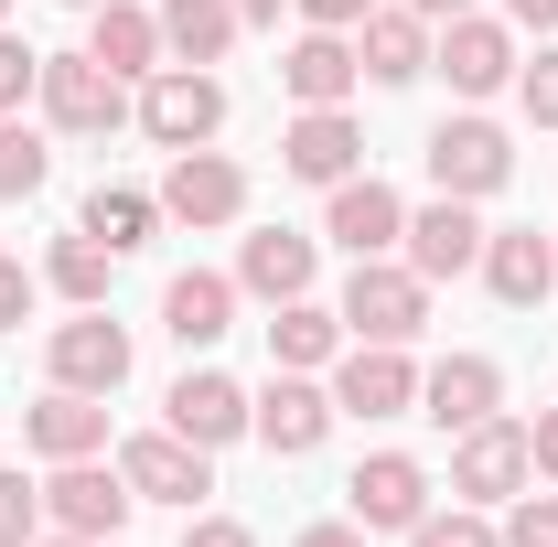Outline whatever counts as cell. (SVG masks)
I'll return each mask as SVG.
<instances>
[{"instance_id":"6da1fadb","label":"cell","mask_w":558,"mask_h":547,"mask_svg":"<svg viewBox=\"0 0 558 547\" xmlns=\"http://www.w3.org/2000/svg\"><path fill=\"white\" fill-rule=\"evenodd\" d=\"M130 119L161 139V150H215V130H226V75H215V65H161V75H140Z\"/></svg>"},{"instance_id":"7a4b0ae2","label":"cell","mask_w":558,"mask_h":547,"mask_svg":"<svg viewBox=\"0 0 558 547\" xmlns=\"http://www.w3.org/2000/svg\"><path fill=\"white\" fill-rule=\"evenodd\" d=\"M344 333L354 343H418L429 333V279L409 269V258H354V279H344Z\"/></svg>"},{"instance_id":"3957f363","label":"cell","mask_w":558,"mask_h":547,"mask_svg":"<svg viewBox=\"0 0 558 547\" xmlns=\"http://www.w3.org/2000/svg\"><path fill=\"white\" fill-rule=\"evenodd\" d=\"M33 97H44V130L54 139H108L119 119H130V86L97 65V54H44Z\"/></svg>"},{"instance_id":"277c9868","label":"cell","mask_w":558,"mask_h":547,"mask_svg":"<svg viewBox=\"0 0 558 547\" xmlns=\"http://www.w3.org/2000/svg\"><path fill=\"white\" fill-rule=\"evenodd\" d=\"M526 483H537V462H526V418L494 409V418H473V429L451 440V494H462V505H515Z\"/></svg>"},{"instance_id":"5b68a950","label":"cell","mask_w":558,"mask_h":547,"mask_svg":"<svg viewBox=\"0 0 558 547\" xmlns=\"http://www.w3.org/2000/svg\"><path fill=\"white\" fill-rule=\"evenodd\" d=\"M429 183L462 194V205H484V194L515 183V139L494 130V119H440V130H429Z\"/></svg>"},{"instance_id":"8992f818","label":"cell","mask_w":558,"mask_h":547,"mask_svg":"<svg viewBox=\"0 0 558 547\" xmlns=\"http://www.w3.org/2000/svg\"><path fill=\"white\" fill-rule=\"evenodd\" d=\"M333 387H312V376H301V365H279L269 387H258V398H247V429H258V440H269L279 462H312V451H323V429H333Z\"/></svg>"},{"instance_id":"52a82bcc","label":"cell","mask_w":558,"mask_h":547,"mask_svg":"<svg viewBox=\"0 0 558 547\" xmlns=\"http://www.w3.org/2000/svg\"><path fill=\"white\" fill-rule=\"evenodd\" d=\"M161 215L194 226V236H215V226L247 215V172H236L226 150H172V172H161Z\"/></svg>"},{"instance_id":"ba28073f","label":"cell","mask_w":558,"mask_h":547,"mask_svg":"<svg viewBox=\"0 0 558 547\" xmlns=\"http://www.w3.org/2000/svg\"><path fill=\"white\" fill-rule=\"evenodd\" d=\"M44 365H54V387H86V398H119L130 387V333L108 323V312H75L44 333Z\"/></svg>"},{"instance_id":"9c48e42d","label":"cell","mask_w":558,"mask_h":547,"mask_svg":"<svg viewBox=\"0 0 558 547\" xmlns=\"http://www.w3.org/2000/svg\"><path fill=\"white\" fill-rule=\"evenodd\" d=\"M429 75H451V97H494V86H515V22H484V11L440 22Z\"/></svg>"},{"instance_id":"30bf717a","label":"cell","mask_w":558,"mask_h":547,"mask_svg":"<svg viewBox=\"0 0 558 547\" xmlns=\"http://www.w3.org/2000/svg\"><path fill=\"white\" fill-rule=\"evenodd\" d=\"M344 505H354V526L365 537H409L418 515H429V473H418L409 451H365L344 483Z\"/></svg>"},{"instance_id":"8fae6325","label":"cell","mask_w":558,"mask_h":547,"mask_svg":"<svg viewBox=\"0 0 558 547\" xmlns=\"http://www.w3.org/2000/svg\"><path fill=\"white\" fill-rule=\"evenodd\" d=\"M333 409L344 418H409L418 409L409 343H354V354H333Z\"/></svg>"},{"instance_id":"7c38bea8","label":"cell","mask_w":558,"mask_h":547,"mask_svg":"<svg viewBox=\"0 0 558 547\" xmlns=\"http://www.w3.org/2000/svg\"><path fill=\"white\" fill-rule=\"evenodd\" d=\"M119 473H130L140 505H183V515H194V505L215 494V451H194L183 429H150V440H130V451H119Z\"/></svg>"},{"instance_id":"4fadbf2b","label":"cell","mask_w":558,"mask_h":547,"mask_svg":"<svg viewBox=\"0 0 558 547\" xmlns=\"http://www.w3.org/2000/svg\"><path fill=\"white\" fill-rule=\"evenodd\" d=\"M130 473H97V462H54V483H44V515L65 526V537H119L130 526Z\"/></svg>"},{"instance_id":"5bb4252c","label":"cell","mask_w":558,"mask_h":547,"mask_svg":"<svg viewBox=\"0 0 558 547\" xmlns=\"http://www.w3.org/2000/svg\"><path fill=\"white\" fill-rule=\"evenodd\" d=\"M484 215L462 205V194H440V205H418L409 215V236H398V247H409V269L418 279H462V269H484Z\"/></svg>"},{"instance_id":"9a60e30c","label":"cell","mask_w":558,"mask_h":547,"mask_svg":"<svg viewBox=\"0 0 558 547\" xmlns=\"http://www.w3.org/2000/svg\"><path fill=\"white\" fill-rule=\"evenodd\" d=\"M323 236H333L344 258H387V247L409 236V205H398L376 172H344V183H333V205H323Z\"/></svg>"},{"instance_id":"2e32d148","label":"cell","mask_w":558,"mask_h":547,"mask_svg":"<svg viewBox=\"0 0 558 547\" xmlns=\"http://www.w3.org/2000/svg\"><path fill=\"white\" fill-rule=\"evenodd\" d=\"M354 161H365V130H354L344 108H301V119L279 130V172H290V183H323V194H333Z\"/></svg>"},{"instance_id":"e0dca14e","label":"cell","mask_w":558,"mask_h":547,"mask_svg":"<svg viewBox=\"0 0 558 547\" xmlns=\"http://www.w3.org/2000/svg\"><path fill=\"white\" fill-rule=\"evenodd\" d=\"M494 409H505V365H494V354H440V365L418 376V418H440L451 440H462L473 418H494Z\"/></svg>"},{"instance_id":"ac0fdd59","label":"cell","mask_w":558,"mask_h":547,"mask_svg":"<svg viewBox=\"0 0 558 547\" xmlns=\"http://www.w3.org/2000/svg\"><path fill=\"white\" fill-rule=\"evenodd\" d=\"M22 440H33L44 462H97V451H108V398H86V387H44V398L22 409Z\"/></svg>"},{"instance_id":"d6986e66","label":"cell","mask_w":558,"mask_h":547,"mask_svg":"<svg viewBox=\"0 0 558 547\" xmlns=\"http://www.w3.org/2000/svg\"><path fill=\"white\" fill-rule=\"evenodd\" d=\"M484 290L505 301V312H537L558 290V236H537V226H494L484 236Z\"/></svg>"},{"instance_id":"ffe728a7","label":"cell","mask_w":558,"mask_h":547,"mask_svg":"<svg viewBox=\"0 0 558 547\" xmlns=\"http://www.w3.org/2000/svg\"><path fill=\"white\" fill-rule=\"evenodd\" d=\"M172 429L194 440V451H226V440H247V387L236 376H215V365H183V387L161 398Z\"/></svg>"},{"instance_id":"44dd1931","label":"cell","mask_w":558,"mask_h":547,"mask_svg":"<svg viewBox=\"0 0 558 547\" xmlns=\"http://www.w3.org/2000/svg\"><path fill=\"white\" fill-rule=\"evenodd\" d=\"M354 65L376 75V86H409V75H429V22H418L409 0H376V11L354 22Z\"/></svg>"},{"instance_id":"7402d4cb","label":"cell","mask_w":558,"mask_h":547,"mask_svg":"<svg viewBox=\"0 0 558 547\" xmlns=\"http://www.w3.org/2000/svg\"><path fill=\"white\" fill-rule=\"evenodd\" d=\"M161 333L183 343V354L226 343V333H236V279H226V269H183L172 290H161Z\"/></svg>"},{"instance_id":"603a6c76","label":"cell","mask_w":558,"mask_h":547,"mask_svg":"<svg viewBox=\"0 0 558 547\" xmlns=\"http://www.w3.org/2000/svg\"><path fill=\"white\" fill-rule=\"evenodd\" d=\"M86 54L119 75V86H130V75H161V11H140V0H97V11H86Z\"/></svg>"},{"instance_id":"cb8c5ba5","label":"cell","mask_w":558,"mask_h":547,"mask_svg":"<svg viewBox=\"0 0 558 547\" xmlns=\"http://www.w3.org/2000/svg\"><path fill=\"white\" fill-rule=\"evenodd\" d=\"M279 86H290L301 108H344L354 86H365V65H354V33H301V44L279 54Z\"/></svg>"},{"instance_id":"d4e9b609","label":"cell","mask_w":558,"mask_h":547,"mask_svg":"<svg viewBox=\"0 0 558 547\" xmlns=\"http://www.w3.org/2000/svg\"><path fill=\"white\" fill-rule=\"evenodd\" d=\"M312 269H323V247H312V236H290V226H258V236L236 247V290H258L269 312H279V301H301Z\"/></svg>"},{"instance_id":"484cf974","label":"cell","mask_w":558,"mask_h":547,"mask_svg":"<svg viewBox=\"0 0 558 547\" xmlns=\"http://www.w3.org/2000/svg\"><path fill=\"white\" fill-rule=\"evenodd\" d=\"M236 33H247L236 0H161V54H172V65H226Z\"/></svg>"},{"instance_id":"4316f807","label":"cell","mask_w":558,"mask_h":547,"mask_svg":"<svg viewBox=\"0 0 558 547\" xmlns=\"http://www.w3.org/2000/svg\"><path fill=\"white\" fill-rule=\"evenodd\" d=\"M333 354H344V312H323L312 290H301V301H279V323H269V365H301V376H312V365H333Z\"/></svg>"},{"instance_id":"83f0119b","label":"cell","mask_w":558,"mask_h":547,"mask_svg":"<svg viewBox=\"0 0 558 547\" xmlns=\"http://www.w3.org/2000/svg\"><path fill=\"white\" fill-rule=\"evenodd\" d=\"M75 226H86L108 258H130V247H150V226H161V194H140V183H97Z\"/></svg>"},{"instance_id":"f1b7e54d","label":"cell","mask_w":558,"mask_h":547,"mask_svg":"<svg viewBox=\"0 0 558 547\" xmlns=\"http://www.w3.org/2000/svg\"><path fill=\"white\" fill-rule=\"evenodd\" d=\"M108 269H119V258H108V247H97L86 226H75V236H54V258H44V279L65 290L75 312H108Z\"/></svg>"},{"instance_id":"f546056e","label":"cell","mask_w":558,"mask_h":547,"mask_svg":"<svg viewBox=\"0 0 558 547\" xmlns=\"http://www.w3.org/2000/svg\"><path fill=\"white\" fill-rule=\"evenodd\" d=\"M44 172H54V139L22 130V119H0V205H33V194H44Z\"/></svg>"},{"instance_id":"4dcf8cb0","label":"cell","mask_w":558,"mask_h":547,"mask_svg":"<svg viewBox=\"0 0 558 547\" xmlns=\"http://www.w3.org/2000/svg\"><path fill=\"white\" fill-rule=\"evenodd\" d=\"M409 547H505V526H484V505H451V515H418Z\"/></svg>"},{"instance_id":"1f68e13d","label":"cell","mask_w":558,"mask_h":547,"mask_svg":"<svg viewBox=\"0 0 558 547\" xmlns=\"http://www.w3.org/2000/svg\"><path fill=\"white\" fill-rule=\"evenodd\" d=\"M33 537H44V483L0 473V547H33Z\"/></svg>"},{"instance_id":"d6a6232c","label":"cell","mask_w":558,"mask_h":547,"mask_svg":"<svg viewBox=\"0 0 558 547\" xmlns=\"http://www.w3.org/2000/svg\"><path fill=\"white\" fill-rule=\"evenodd\" d=\"M515 108H526L537 130H558V44L537 54V65H515Z\"/></svg>"},{"instance_id":"836d02e7","label":"cell","mask_w":558,"mask_h":547,"mask_svg":"<svg viewBox=\"0 0 558 547\" xmlns=\"http://www.w3.org/2000/svg\"><path fill=\"white\" fill-rule=\"evenodd\" d=\"M33 75H44V54H33L22 33H0V119H22V97H33Z\"/></svg>"},{"instance_id":"e575fe53","label":"cell","mask_w":558,"mask_h":547,"mask_svg":"<svg viewBox=\"0 0 558 547\" xmlns=\"http://www.w3.org/2000/svg\"><path fill=\"white\" fill-rule=\"evenodd\" d=\"M505 547H558V494H515V515H505Z\"/></svg>"},{"instance_id":"d590c367","label":"cell","mask_w":558,"mask_h":547,"mask_svg":"<svg viewBox=\"0 0 558 547\" xmlns=\"http://www.w3.org/2000/svg\"><path fill=\"white\" fill-rule=\"evenodd\" d=\"M22 323H33V269L0 258V333H22Z\"/></svg>"},{"instance_id":"8d00e7d4","label":"cell","mask_w":558,"mask_h":547,"mask_svg":"<svg viewBox=\"0 0 558 547\" xmlns=\"http://www.w3.org/2000/svg\"><path fill=\"white\" fill-rule=\"evenodd\" d=\"M365 11H376V0H301V22H312V33H354Z\"/></svg>"},{"instance_id":"74e56055","label":"cell","mask_w":558,"mask_h":547,"mask_svg":"<svg viewBox=\"0 0 558 547\" xmlns=\"http://www.w3.org/2000/svg\"><path fill=\"white\" fill-rule=\"evenodd\" d=\"M526 462L558 483V409H537V418H526Z\"/></svg>"},{"instance_id":"f35d334b","label":"cell","mask_w":558,"mask_h":547,"mask_svg":"<svg viewBox=\"0 0 558 547\" xmlns=\"http://www.w3.org/2000/svg\"><path fill=\"white\" fill-rule=\"evenodd\" d=\"M183 547H258V537H247L236 515H194V526H183Z\"/></svg>"},{"instance_id":"ab89813d","label":"cell","mask_w":558,"mask_h":547,"mask_svg":"<svg viewBox=\"0 0 558 547\" xmlns=\"http://www.w3.org/2000/svg\"><path fill=\"white\" fill-rule=\"evenodd\" d=\"M505 22L515 33H558V0H505Z\"/></svg>"},{"instance_id":"60d3db41","label":"cell","mask_w":558,"mask_h":547,"mask_svg":"<svg viewBox=\"0 0 558 547\" xmlns=\"http://www.w3.org/2000/svg\"><path fill=\"white\" fill-rule=\"evenodd\" d=\"M290 547H365V526H354V515H344V526H301Z\"/></svg>"},{"instance_id":"b9f144b4","label":"cell","mask_w":558,"mask_h":547,"mask_svg":"<svg viewBox=\"0 0 558 547\" xmlns=\"http://www.w3.org/2000/svg\"><path fill=\"white\" fill-rule=\"evenodd\" d=\"M418 22H462V11H473V0H409Z\"/></svg>"},{"instance_id":"7bdbcfd3","label":"cell","mask_w":558,"mask_h":547,"mask_svg":"<svg viewBox=\"0 0 558 547\" xmlns=\"http://www.w3.org/2000/svg\"><path fill=\"white\" fill-rule=\"evenodd\" d=\"M236 22H279V0H236Z\"/></svg>"},{"instance_id":"ee69618b","label":"cell","mask_w":558,"mask_h":547,"mask_svg":"<svg viewBox=\"0 0 558 547\" xmlns=\"http://www.w3.org/2000/svg\"><path fill=\"white\" fill-rule=\"evenodd\" d=\"M33 547H108V537H33Z\"/></svg>"},{"instance_id":"f6af8a7d","label":"cell","mask_w":558,"mask_h":547,"mask_svg":"<svg viewBox=\"0 0 558 547\" xmlns=\"http://www.w3.org/2000/svg\"><path fill=\"white\" fill-rule=\"evenodd\" d=\"M65 11H97V0H65Z\"/></svg>"},{"instance_id":"bcb514c9","label":"cell","mask_w":558,"mask_h":547,"mask_svg":"<svg viewBox=\"0 0 558 547\" xmlns=\"http://www.w3.org/2000/svg\"><path fill=\"white\" fill-rule=\"evenodd\" d=\"M0 22H11V0H0Z\"/></svg>"}]
</instances>
